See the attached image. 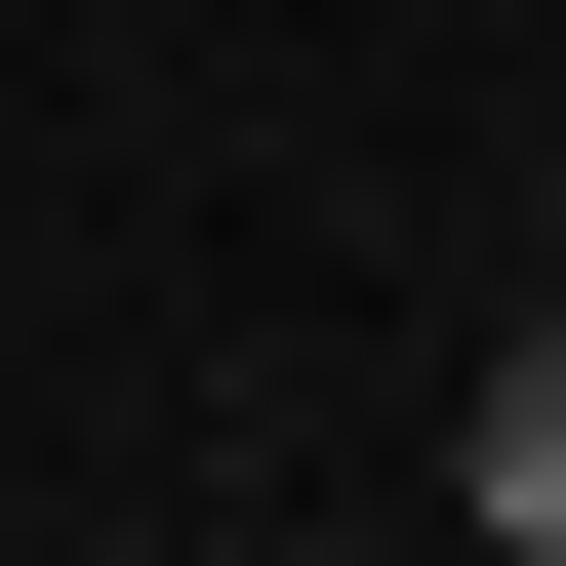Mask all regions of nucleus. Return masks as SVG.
I'll use <instances>...</instances> for the list:
<instances>
[{"mask_svg": "<svg viewBox=\"0 0 566 566\" xmlns=\"http://www.w3.org/2000/svg\"><path fill=\"white\" fill-rule=\"evenodd\" d=\"M485 566H566V324L485 365Z\"/></svg>", "mask_w": 566, "mask_h": 566, "instance_id": "f257e3e1", "label": "nucleus"}]
</instances>
